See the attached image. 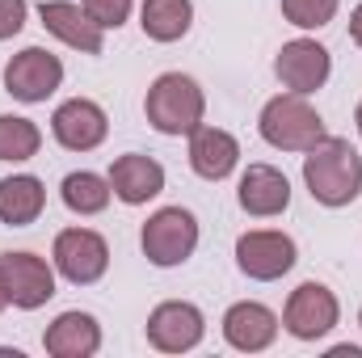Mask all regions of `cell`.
I'll use <instances>...</instances> for the list:
<instances>
[{
  "label": "cell",
  "instance_id": "cell-1",
  "mask_svg": "<svg viewBox=\"0 0 362 358\" xmlns=\"http://www.w3.org/2000/svg\"><path fill=\"white\" fill-rule=\"evenodd\" d=\"M303 181H308V194L316 202H325V207H350L362 194V156L354 152L350 139L325 135L303 156Z\"/></svg>",
  "mask_w": 362,
  "mask_h": 358
},
{
  "label": "cell",
  "instance_id": "cell-2",
  "mask_svg": "<svg viewBox=\"0 0 362 358\" xmlns=\"http://www.w3.org/2000/svg\"><path fill=\"white\" fill-rule=\"evenodd\" d=\"M144 114L148 122L160 131V135H189L202 127V114H206V97L198 89L194 76H181V72H165L152 81V89L144 97Z\"/></svg>",
  "mask_w": 362,
  "mask_h": 358
},
{
  "label": "cell",
  "instance_id": "cell-3",
  "mask_svg": "<svg viewBox=\"0 0 362 358\" xmlns=\"http://www.w3.org/2000/svg\"><path fill=\"white\" fill-rule=\"evenodd\" d=\"M257 127H262V139L270 148H282V152H308V148H316L329 135L325 131V118L299 93H278V97H270L262 105Z\"/></svg>",
  "mask_w": 362,
  "mask_h": 358
},
{
  "label": "cell",
  "instance_id": "cell-4",
  "mask_svg": "<svg viewBox=\"0 0 362 358\" xmlns=\"http://www.w3.org/2000/svg\"><path fill=\"white\" fill-rule=\"evenodd\" d=\"M139 245H144V258L152 266L169 270L189 262V253L198 249V219L185 211V207H160L144 232H139Z\"/></svg>",
  "mask_w": 362,
  "mask_h": 358
},
{
  "label": "cell",
  "instance_id": "cell-5",
  "mask_svg": "<svg viewBox=\"0 0 362 358\" xmlns=\"http://www.w3.org/2000/svg\"><path fill=\"white\" fill-rule=\"evenodd\" d=\"M55 270L72 282V287H93L105 270H110V245L105 236H97L93 228H64L55 236Z\"/></svg>",
  "mask_w": 362,
  "mask_h": 358
},
{
  "label": "cell",
  "instance_id": "cell-6",
  "mask_svg": "<svg viewBox=\"0 0 362 358\" xmlns=\"http://www.w3.org/2000/svg\"><path fill=\"white\" fill-rule=\"evenodd\" d=\"M59 85H64V64H59V55H51L42 47H25L4 64V89L25 105L47 101Z\"/></svg>",
  "mask_w": 362,
  "mask_h": 358
},
{
  "label": "cell",
  "instance_id": "cell-7",
  "mask_svg": "<svg viewBox=\"0 0 362 358\" xmlns=\"http://www.w3.org/2000/svg\"><path fill=\"white\" fill-rule=\"evenodd\" d=\"M341 308H337V295L325 287V282H299L286 299V312H282V325L291 337L299 342H316L325 337L333 325H337Z\"/></svg>",
  "mask_w": 362,
  "mask_h": 358
},
{
  "label": "cell",
  "instance_id": "cell-8",
  "mask_svg": "<svg viewBox=\"0 0 362 358\" xmlns=\"http://www.w3.org/2000/svg\"><path fill=\"white\" fill-rule=\"evenodd\" d=\"M0 282L13 308L34 312L55 295V270L34 253H4L0 258Z\"/></svg>",
  "mask_w": 362,
  "mask_h": 358
},
{
  "label": "cell",
  "instance_id": "cell-9",
  "mask_svg": "<svg viewBox=\"0 0 362 358\" xmlns=\"http://www.w3.org/2000/svg\"><path fill=\"white\" fill-rule=\"evenodd\" d=\"M299 262V249L286 232H245L236 241V266L253 282H274Z\"/></svg>",
  "mask_w": 362,
  "mask_h": 358
},
{
  "label": "cell",
  "instance_id": "cell-10",
  "mask_svg": "<svg viewBox=\"0 0 362 358\" xmlns=\"http://www.w3.org/2000/svg\"><path fill=\"white\" fill-rule=\"evenodd\" d=\"M206 333V321L194 304L185 299H169V304H156L152 316H148V342L160 350V354H185L202 342Z\"/></svg>",
  "mask_w": 362,
  "mask_h": 358
},
{
  "label": "cell",
  "instance_id": "cell-11",
  "mask_svg": "<svg viewBox=\"0 0 362 358\" xmlns=\"http://www.w3.org/2000/svg\"><path fill=\"white\" fill-rule=\"evenodd\" d=\"M274 72H278L282 89H291V93H299V97H308V93H316L325 81H329V72H333V59H329V51H325L316 38H295V42H286V47L278 51V59H274Z\"/></svg>",
  "mask_w": 362,
  "mask_h": 358
},
{
  "label": "cell",
  "instance_id": "cell-12",
  "mask_svg": "<svg viewBox=\"0 0 362 358\" xmlns=\"http://www.w3.org/2000/svg\"><path fill=\"white\" fill-rule=\"evenodd\" d=\"M105 131H110V118H105V110L97 101H89V97H72V101H64L51 114V135L68 152H93V148H101Z\"/></svg>",
  "mask_w": 362,
  "mask_h": 358
},
{
  "label": "cell",
  "instance_id": "cell-13",
  "mask_svg": "<svg viewBox=\"0 0 362 358\" xmlns=\"http://www.w3.org/2000/svg\"><path fill=\"white\" fill-rule=\"evenodd\" d=\"M274 337H278V316H274L266 304H253V299H240L223 312V342L240 354H262L270 350Z\"/></svg>",
  "mask_w": 362,
  "mask_h": 358
},
{
  "label": "cell",
  "instance_id": "cell-14",
  "mask_svg": "<svg viewBox=\"0 0 362 358\" xmlns=\"http://www.w3.org/2000/svg\"><path fill=\"white\" fill-rule=\"evenodd\" d=\"M38 17H42L47 34H55V38L68 42L72 51L101 55V25L93 21L81 4H72V0H42V4H38Z\"/></svg>",
  "mask_w": 362,
  "mask_h": 358
},
{
  "label": "cell",
  "instance_id": "cell-15",
  "mask_svg": "<svg viewBox=\"0 0 362 358\" xmlns=\"http://www.w3.org/2000/svg\"><path fill=\"white\" fill-rule=\"evenodd\" d=\"M110 190L127 207H144L148 198H156L165 190V169H160V161H152L144 152H127L110 165Z\"/></svg>",
  "mask_w": 362,
  "mask_h": 358
},
{
  "label": "cell",
  "instance_id": "cell-16",
  "mask_svg": "<svg viewBox=\"0 0 362 358\" xmlns=\"http://www.w3.org/2000/svg\"><path fill=\"white\" fill-rule=\"evenodd\" d=\"M236 198H240V207L249 215L270 219V215H282L291 207V181H286V173H278L274 165H249L240 173Z\"/></svg>",
  "mask_w": 362,
  "mask_h": 358
},
{
  "label": "cell",
  "instance_id": "cell-17",
  "mask_svg": "<svg viewBox=\"0 0 362 358\" xmlns=\"http://www.w3.org/2000/svg\"><path fill=\"white\" fill-rule=\"evenodd\" d=\"M236 161H240L236 135H228V131H219V127H198V131H189V169H194L198 178L223 181L236 169Z\"/></svg>",
  "mask_w": 362,
  "mask_h": 358
},
{
  "label": "cell",
  "instance_id": "cell-18",
  "mask_svg": "<svg viewBox=\"0 0 362 358\" xmlns=\"http://www.w3.org/2000/svg\"><path fill=\"white\" fill-rule=\"evenodd\" d=\"M42 346L55 358H93L101 350V325L89 312H59L42 333Z\"/></svg>",
  "mask_w": 362,
  "mask_h": 358
},
{
  "label": "cell",
  "instance_id": "cell-19",
  "mask_svg": "<svg viewBox=\"0 0 362 358\" xmlns=\"http://www.w3.org/2000/svg\"><path fill=\"white\" fill-rule=\"evenodd\" d=\"M47 207V190L42 181L30 178V173H17V178L0 181V224L8 228H30Z\"/></svg>",
  "mask_w": 362,
  "mask_h": 358
},
{
  "label": "cell",
  "instance_id": "cell-20",
  "mask_svg": "<svg viewBox=\"0 0 362 358\" xmlns=\"http://www.w3.org/2000/svg\"><path fill=\"white\" fill-rule=\"evenodd\" d=\"M189 21H194V4L189 0H144V8H139V25H144V34L152 42L185 38Z\"/></svg>",
  "mask_w": 362,
  "mask_h": 358
},
{
  "label": "cell",
  "instance_id": "cell-21",
  "mask_svg": "<svg viewBox=\"0 0 362 358\" xmlns=\"http://www.w3.org/2000/svg\"><path fill=\"white\" fill-rule=\"evenodd\" d=\"M110 178H97L89 169H81V173H68L64 185H59V198H64V207L68 211H76V215H97V211H105L110 207Z\"/></svg>",
  "mask_w": 362,
  "mask_h": 358
},
{
  "label": "cell",
  "instance_id": "cell-22",
  "mask_svg": "<svg viewBox=\"0 0 362 358\" xmlns=\"http://www.w3.org/2000/svg\"><path fill=\"white\" fill-rule=\"evenodd\" d=\"M42 148V131L21 114H0V161H30Z\"/></svg>",
  "mask_w": 362,
  "mask_h": 358
},
{
  "label": "cell",
  "instance_id": "cell-23",
  "mask_svg": "<svg viewBox=\"0 0 362 358\" xmlns=\"http://www.w3.org/2000/svg\"><path fill=\"white\" fill-rule=\"evenodd\" d=\"M341 0H282V17L299 30H320L337 17Z\"/></svg>",
  "mask_w": 362,
  "mask_h": 358
},
{
  "label": "cell",
  "instance_id": "cell-24",
  "mask_svg": "<svg viewBox=\"0 0 362 358\" xmlns=\"http://www.w3.org/2000/svg\"><path fill=\"white\" fill-rule=\"evenodd\" d=\"M81 8L89 13L101 30H118L131 17V0H81Z\"/></svg>",
  "mask_w": 362,
  "mask_h": 358
},
{
  "label": "cell",
  "instance_id": "cell-25",
  "mask_svg": "<svg viewBox=\"0 0 362 358\" xmlns=\"http://www.w3.org/2000/svg\"><path fill=\"white\" fill-rule=\"evenodd\" d=\"M25 13H30V4H25V0H0V42H4V38H13V34H21Z\"/></svg>",
  "mask_w": 362,
  "mask_h": 358
},
{
  "label": "cell",
  "instance_id": "cell-26",
  "mask_svg": "<svg viewBox=\"0 0 362 358\" xmlns=\"http://www.w3.org/2000/svg\"><path fill=\"white\" fill-rule=\"evenodd\" d=\"M350 38H354V47H362V4L350 13Z\"/></svg>",
  "mask_w": 362,
  "mask_h": 358
},
{
  "label": "cell",
  "instance_id": "cell-27",
  "mask_svg": "<svg viewBox=\"0 0 362 358\" xmlns=\"http://www.w3.org/2000/svg\"><path fill=\"white\" fill-rule=\"evenodd\" d=\"M333 358H362V350H358V346H337Z\"/></svg>",
  "mask_w": 362,
  "mask_h": 358
},
{
  "label": "cell",
  "instance_id": "cell-28",
  "mask_svg": "<svg viewBox=\"0 0 362 358\" xmlns=\"http://www.w3.org/2000/svg\"><path fill=\"white\" fill-rule=\"evenodd\" d=\"M354 122H358V135H362V101H358V110H354Z\"/></svg>",
  "mask_w": 362,
  "mask_h": 358
},
{
  "label": "cell",
  "instance_id": "cell-29",
  "mask_svg": "<svg viewBox=\"0 0 362 358\" xmlns=\"http://www.w3.org/2000/svg\"><path fill=\"white\" fill-rule=\"evenodd\" d=\"M4 304H8V295H4V282H0V312H4Z\"/></svg>",
  "mask_w": 362,
  "mask_h": 358
},
{
  "label": "cell",
  "instance_id": "cell-30",
  "mask_svg": "<svg viewBox=\"0 0 362 358\" xmlns=\"http://www.w3.org/2000/svg\"><path fill=\"white\" fill-rule=\"evenodd\" d=\"M358 325H362V312H358Z\"/></svg>",
  "mask_w": 362,
  "mask_h": 358
}]
</instances>
